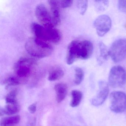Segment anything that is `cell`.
<instances>
[{"label":"cell","mask_w":126,"mask_h":126,"mask_svg":"<svg viewBox=\"0 0 126 126\" xmlns=\"http://www.w3.org/2000/svg\"><path fill=\"white\" fill-rule=\"evenodd\" d=\"M93 43L89 40H73L68 47L66 63L72 64L76 60H87L92 56L93 51Z\"/></svg>","instance_id":"1"},{"label":"cell","mask_w":126,"mask_h":126,"mask_svg":"<svg viewBox=\"0 0 126 126\" xmlns=\"http://www.w3.org/2000/svg\"><path fill=\"white\" fill-rule=\"evenodd\" d=\"M25 48L29 54L37 58L49 56L53 51L52 46L35 37H30L25 44Z\"/></svg>","instance_id":"2"},{"label":"cell","mask_w":126,"mask_h":126,"mask_svg":"<svg viewBox=\"0 0 126 126\" xmlns=\"http://www.w3.org/2000/svg\"><path fill=\"white\" fill-rule=\"evenodd\" d=\"M32 31L35 37L48 43L57 44L62 39V34L54 27H44L36 23L31 25Z\"/></svg>","instance_id":"3"},{"label":"cell","mask_w":126,"mask_h":126,"mask_svg":"<svg viewBox=\"0 0 126 126\" xmlns=\"http://www.w3.org/2000/svg\"><path fill=\"white\" fill-rule=\"evenodd\" d=\"M36 63L33 59L22 57L15 64L14 70L19 78H26L32 73Z\"/></svg>","instance_id":"4"},{"label":"cell","mask_w":126,"mask_h":126,"mask_svg":"<svg viewBox=\"0 0 126 126\" xmlns=\"http://www.w3.org/2000/svg\"><path fill=\"white\" fill-rule=\"evenodd\" d=\"M126 82V71L124 68L119 65L112 68L108 77L109 85L113 88L123 87Z\"/></svg>","instance_id":"5"},{"label":"cell","mask_w":126,"mask_h":126,"mask_svg":"<svg viewBox=\"0 0 126 126\" xmlns=\"http://www.w3.org/2000/svg\"><path fill=\"white\" fill-rule=\"evenodd\" d=\"M110 108L116 113H121L126 110V94L120 91H113L110 94Z\"/></svg>","instance_id":"6"},{"label":"cell","mask_w":126,"mask_h":126,"mask_svg":"<svg viewBox=\"0 0 126 126\" xmlns=\"http://www.w3.org/2000/svg\"><path fill=\"white\" fill-rule=\"evenodd\" d=\"M109 56L115 63L121 62L126 56V40L120 39L115 41L109 50Z\"/></svg>","instance_id":"7"},{"label":"cell","mask_w":126,"mask_h":126,"mask_svg":"<svg viewBox=\"0 0 126 126\" xmlns=\"http://www.w3.org/2000/svg\"><path fill=\"white\" fill-rule=\"evenodd\" d=\"M35 15L37 19L43 26L50 28L54 27L51 15L43 4L37 5L35 9Z\"/></svg>","instance_id":"8"},{"label":"cell","mask_w":126,"mask_h":126,"mask_svg":"<svg viewBox=\"0 0 126 126\" xmlns=\"http://www.w3.org/2000/svg\"><path fill=\"white\" fill-rule=\"evenodd\" d=\"M93 25L98 36L102 37L110 30L112 22L109 16L104 15L97 17L94 21Z\"/></svg>","instance_id":"9"},{"label":"cell","mask_w":126,"mask_h":126,"mask_svg":"<svg viewBox=\"0 0 126 126\" xmlns=\"http://www.w3.org/2000/svg\"><path fill=\"white\" fill-rule=\"evenodd\" d=\"M99 90L96 95L92 99V104L95 106L101 105L108 96L109 93L108 85L104 81H100L98 83Z\"/></svg>","instance_id":"10"},{"label":"cell","mask_w":126,"mask_h":126,"mask_svg":"<svg viewBox=\"0 0 126 126\" xmlns=\"http://www.w3.org/2000/svg\"><path fill=\"white\" fill-rule=\"evenodd\" d=\"M59 1L57 0H48V2L50 8L51 16L54 26L59 25L61 22Z\"/></svg>","instance_id":"11"},{"label":"cell","mask_w":126,"mask_h":126,"mask_svg":"<svg viewBox=\"0 0 126 126\" xmlns=\"http://www.w3.org/2000/svg\"><path fill=\"white\" fill-rule=\"evenodd\" d=\"M54 89L56 94L57 101L60 103L64 99L67 95V85L64 83H58L55 85Z\"/></svg>","instance_id":"12"},{"label":"cell","mask_w":126,"mask_h":126,"mask_svg":"<svg viewBox=\"0 0 126 126\" xmlns=\"http://www.w3.org/2000/svg\"><path fill=\"white\" fill-rule=\"evenodd\" d=\"M20 107L17 103L15 104H7L5 108L0 110V115L5 114L9 115H12L18 113Z\"/></svg>","instance_id":"13"},{"label":"cell","mask_w":126,"mask_h":126,"mask_svg":"<svg viewBox=\"0 0 126 126\" xmlns=\"http://www.w3.org/2000/svg\"><path fill=\"white\" fill-rule=\"evenodd\" d=\"M64 71L61 68H54L49 72L48 79L51 81L59 80L64 76Z\"/></svg>","instance_id":"14"},{"label":"cell","mask_w":126,"mask_h":126,"mask_svg":"<svg viewBox=\"0 0 126 126\" xmlns=\"http://www.w3.org/2000/svg\"><path fill=\"white\" fill-rule=\"evenodd\" d=\"M20 120L19 115H14L3 118L0 121V126H12L17 124Z\"/></svg>","instance_id":"15"},{"label":"cell","mask_w":126,"mask_h":126,"mask_svg":"<svg viewBox=\"0 0 126 126\" xmlns=\"http://www.w3.org/2000/svg\"><path fill=\"white\" fill-rule=\"evenodd\" d=\"M99 46L100 54L97 60L99 64L101 65L105 61L107 60L109 56V50H108L106 46L102 42L99 43Z\"/></svg>","instance_id":"16"},{"label":"cell","mask_w":126,"mask_h":126,"mask_svg":"<svg viewBox=\"0 0 126 126\" xmlns=\"http://www.w3.org/2000/svg\"><path fill=\"white\" fill-rule=\"evenodd\" d=\"M72 99L70 105L72 107H76L79 105L82 98V94L81 91L77 90H74L71 92Z\"/></svg>","instance_id":"17"},{"label":"cell","mask_w":126,"mask_h":126,"mask_svg":"<svg viewBox=\"0 0 126 126\" xmlns=\"http://www.w3.org/2000/svg\"><path fill=\"white\" fill-rule=\"evenodd\" d=\"M94 5L96 11L99 12H103L106 11L109 7V1L107 0H94Z\"/></svg>","instance_id":"18"},{"label":"cell","mask_w":126,"mask_h":126,"mask_svg":"<svg viewBox=\"0 0 126 126\" xmlns=\"http://www.w3.org/2000/svg\"><path fill=\"white\" fill-rule=\"evenodd\" d=\"M84 74L83 70L80 68L77 67L75 68L74 83L77 85L80 84L83 81Z\"/></svg>","instance_id":"19"},{"label":"cell","mask_w":126,"mask_h":126,"mask_svg":"<svg viewBox=\"0 0 126 126\" xmlns=\"http://www.w3.org/2000/svg\"><path fill=\"white\" fill-rule=\"evenodd\" d=\"M17 91L16 90L11 91L7 94L5 97L6 102L7 104H17Z\"/></svg>","instance_id":"20"},{"label":"cell","mask_w":126,"mask_h":126,"mask_svg":"<svg viewBox=\"0 0 126 126\" xmlns=\"http://www.w3.org/2000/svg\"><path fill=\"white\" fill-rule=\"evenodd\" d=\"M17 77L10 76L6 78L4 80V83L7 84L6 87L10 86H15L19 85L20 84V81Z\"/></svg>","instance_id":"21"},{"label":"cell","mask_w":126,"mask_h":126,"mask_svg":"<svg viewBox=\"0 0 126 126\" xmlns=\"http://www.w3.org/2000/svg\"><path fill=\"white\" fill-rule=\"evenodd\" d=\"M88 5L87 0H79L78 1L77 6L79 12L82 15H84L87 11Z\"/></svg>","instance_id":"22"},{"label":"cell","mask_w":126,"mask_h":126,"mask_svg":"<svg viewBox=\"0 0 126 126\" xmlns=\"http://www.w3.org/2000/svg\"><path fill=\"white\" fill-rule=\"evenodd\" d=\"M118 6L119 11L123 13H126V0H119Z\"/></svg>","instance_id":"23"},{"label":"cell","mask_w":126,"mask_h":126,"mask_svg":"<svg viewBox=\"0 0 126 126\" xmlns=\"http://www.w3.org/2000/svg\"><path fill=\"white\" fill-rule=\"evenodd\" d=\"M60 5L63 8H66L70 7L73 4V0H62L60 2Z\"/></svg>","instance_id":"24"},{"label":"cell","mask_w":126,"mask_h":126,"mask_svg":"<svg viewBox=\"0 0 126 126\" xmlns=\"http://www.w3.org/2000/svg\"><path fill=\"white\" fill-rule=\"evenodd\" d=\"M29 111L31 113H34L36 112L37 109V104L36 103H33L32 104L30 105L29 107Z\"/></svg>","instance_id":"25"},{"label":"cell","mask_w":126,"mask_h":126,"mask_svg":"<svg viewBox=\"0 0 126 126\" xmlns=\"http://www.w3.org/2000/svg\"><path fill=\"white\" fill-rule=\"evenodd\" d=\"M125 28H126V23L125 24Z\"/></svg>","instance_id":"26"}]
</instances>
